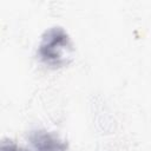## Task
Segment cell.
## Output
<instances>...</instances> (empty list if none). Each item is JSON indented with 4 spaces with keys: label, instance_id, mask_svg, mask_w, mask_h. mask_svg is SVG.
Segmentation results:
<instances>
[{
    "label": "cell",
    "instance_id": "cell-1",
    "mask_svg": "<svg viewBox=\"0 0 151 151\" xmlns=\"http://www.w3.org/2000/svg\"><path fill=\"white\" fill-rule=\"evenodd\" d=\"M71 40L63 28L53 27L45 32L39 46V57L45 64L52 67L67 65L71 58Z\"/></svg>",
    "mask_w": 151,
    "mask_h": 151
},
{
    "label": "cell",
    "instance_id": "cell-2",
    "mask_svg": "<svg viewBox=\"0 0 151 151\" xmlns=\"http://www.w3.org/2000/svg\"><path fill=\"white\" fill-rule=\"evenodd\" d=\"M31 142L38 151H65L66 144L60 142L53 134L37 131L31 134Z\"/></svg>",
    "mask_w": 151,
    "mask_h": 151
}]
</instances>
